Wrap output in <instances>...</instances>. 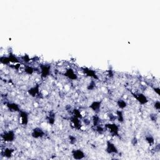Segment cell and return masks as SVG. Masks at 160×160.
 <instances>
[{"mask_svg":"<svg viewBox=\"0 0 160 160\" xmlns=\"http://www.w3.org/2000/svg\"><path fill=\"white\" fill-rule=\"evenodd\" d=\"M106 151L109 154H117L118 153V149L114 144L110 141H108L107 143Z\"/></svg>","mask_w":160,"mask_h":160,"instance_id":"obj_1","label":"cell"},{"mask_svg":"<svg viewBox=\"0 0 160 160\" xmlns=\"http://www.w3.org/2000/svg\"><path fill=\"white\" fill-rule=\"evenodd\" d=\"M72 156H73L74 158L75 159H82L84 157V153L83 151H82L80 149H76V150H74L72 153Z\"/></svg>","mask_w":160,"mask_h":160,"instance_id":"obj_2","label":"cell"}]
</instances>
